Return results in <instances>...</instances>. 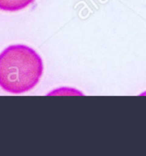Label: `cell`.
I'll return each instance as SVG.
<instances>
[{
	"instance_id": "1",
	"label": "cell",
	"mask_w": 146,
	"mask_h": 156,
	"mask_svg": "<svg viewBox=\"0 0 146 156\" xmlns=\"http://www.w3.org/2000/svg\"><path fill=\"white\" fill-rule=\"evenodd\" d=\"M43 70L41 57L28 46H9L0 53V87L6 92L30 91L39 83Z\"/></svg>"
},
{
	"instance_id": "2",
	"label": "cell",
	"mask_w": 146,
	"mask_h": 156,
	"mask_svg": "<svg viewBox=\"0 0 146 156\" xmlns=\"http://www.w3.org/2000/svg\"><path fill=\"white\" fill-rule=\"evenodd\" d=\"M35 0H0V9L4 11H18L25 9Z\"/></svg>"
}]
</instances>
